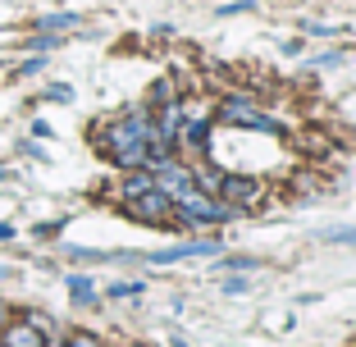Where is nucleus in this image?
<instances>
[{"label": "nucleus", "mask_w": 356, "mask_h": 347, "mask_svg": "<svg viewBox=\"0 0 356 347\" xmlns=\"http://www.w3.org/2000/svg\"><path fill=\"white\" fill-rule=\"evenodd\" d=\"M110 151H115L119 165L137 169L151 165V124L147 119H124V124L110 128Z\"/></svg>", "instance_id": "obj_1"}, {"label": "nucleus", "mask_w": 356, "mask_h": 347, "mask_svg": "<svg viewBox=\"0 0 356 347\" xmlns=\"http://www.w3.org/2000/svg\"><path fill=\"white\" fill-rule=\"evenodd\" d=\"M220 247L215 242H183V247H169V252H156V256H147V261H188V256H215Z\"/></svg>", "instance_id": "obj_2"}, {"label": "nucleus", "mask_w": 356, "mask_h": 347, "mask_svg": "<svg viewBox=\"0 0 356 347\" xmlns=\"http://www.w3.org/2000/svg\"><path fill=\"white\" fill-rule=\"evenodd\" d=\"M5 347H42V334L32 325H14L10 334H5Z\"/></svg>", "instance_id": "obj_3"}, {"label": "nucleus", "mask_w": 356, "mask_h": 347, "mask_svg": "<svg viewBox=\"0 0 356 347\" xmlns=\"http://www.w3.org/2000/svg\"><path fill=\"white\" fill-rule=\"evenodd\" d=\"M69 293H74V302H92V297H96V288H92V279L74 274V279H69Z\"/></svg>", "instance_id": "obj_4"}, {"label": "nucleus", "mask_w": 356, "mask_h": 347, "mask_svg": "<svg viewBox=\"0 0 356 347\" xmlns=\"http://www.w3.org/2000/svg\"><path fill=\"white\" fill-rule=\"evenodd\" d=\"M74 23H78L74 14H51V19H46L42 28H74Z\"/></svg>", "instance_id": "obj_5"}, {"label": "nucleus", "mask_w": 356, "mask_h": 347, "mask_svg": "<svg viewBox=\"0 0 356 347\" xmlns=\"http://www.w3.org/2000/svg\"><path fill=\"white\" fill-rule=\"evenodd\" d=\"M133 293H142V288H137V284H115V288H110V297H133Z\"/></svg>", "instance_id": "obj_6"}, {"label": "nucleus", "mask_w": 356, "mask_h": 347, "mask_svg": "<svg viewBox=\"0 0 356 347\" xmlns=\"http://www.w3.org/2000/svg\"><path fill=\"white\" fill-rule=\"evenodd\" d=\"M69 347H101V343H96L92 334H74V338H69Z\"/></svg>", "instance_id": "obj_7"}, {"label": "nucleus", "mask_w": 356, "mask_h": 347, "mask_svg": "<svg viewBox=\"0 0 356 347\" xmlns=\"http://www.w3.org/2000/svg\"><path fill=\"white\" fill-rule=\"evenodd\" d=\"M220 14H252V0H238V5H224Z\"/></svg>", "instance_id": "obj_8"}, {"label": "nucleus", "mask_w": 356, "mask_h": 347, "mask_svg": "<svg viewBox=\"0 0 356 347\" xmlns=\"http://www.w3.org/2000/svg\"><path fill=\"white\" fill-rule=\"evenodd\" d=\"M329 242H356V233H329Z\"/></svg>", "instance_id": "obj_9"}, {"label": "nucleus", "mask_w": 356, "mask_h": 347, "mask_svg": "<svg viewBox=\"0 0 356 347\" xmlns=\"http://www.w3.org/2000/svg\"><path fill=\"white\" fill-rule=\"evenodd\" d=\"M14 238V229H10V224H0V242H10Z\"/></svg>", "instance_id": "obj_10"}]
</instances>
